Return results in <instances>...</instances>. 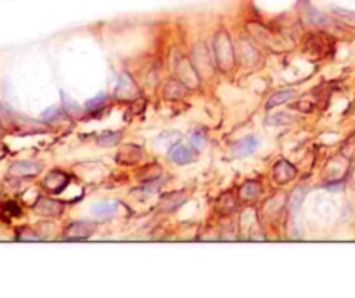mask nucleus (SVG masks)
Returning <instances> with one entry per match:
<instances>
[{"mask_svg": "<svg viewBox=\"0 0 355 298\" xmlns=\"http://www.w3.org/2000/svg\"><path fill=\"white\" fill-rule=\"evenodd\" d=\"M307 192H308V188L303 184L298 186V188H295L293 191H291V196H289V206H291V210L293 212L300 210V206H301V203H303Z\"/></svg>", "mask_w": 355, "mask_h": 298, "instance_id": "20", "label": "nucleus"}, {"mask_svg": "<svg viewBox=\"0 0 355 298\" xmlns=\"http://www.w3.org/2000/svg\"><path fill=\"white\" fill-rule=\"evenodd\" d=\"M260 144V139L256 135H248V137H243L239 142H236L232 146V155L236 158H245V156H249L251 153H255V149L258 147Z\"/></svg>", "mask_w": 355, "mask_h": 298, "instance_id": "12", "label": "nucleus"}, {"mask_svg": "<svg viewBox=\"0 0 355 298\" xmlns=\"http://www.w3.org/2000/svg\"><path fill=\"white\" fill-rule=\"evenodd\" d=\"M118 210V203L116 201H99L92 205V212L99 217H109V215H114Z\"/></svg>", "mask_w": 355, "mask_h": 298, "instance_id": "19", "label": "nucleus"}, {"mask_svg": "<svg viewBox=\"0 0 355 298\" xmlns=\"http://www.w3.org/2000/svg\"><path fill=\"white\" fill-rule=\"evenodd\" d=\"M295 177H297V168L289 162H286V160H279L274 165V168H272V179L279 186L288 184L289 181H293Z\"/></svg>", "mask_w": 355, "mask_h": 298, "instance_id": "6", "label": "nucleus"}, {"mask_svg": "<svg viewBox=\"0 0 355 298\" xmlns=\"http://www.w3.org/2000/svg\"><path fill=\"white\" fill-rule=\"evenodd\" d=\"M168 158L172 160L173 163H177V165H187V163L194 162L196 153L192 151L189 146H184V144L177 142L168 151Z\"/></svg>", "mask_w": 355, "mask_h": 298, "instance_id": "10", "label": "nucleus"}, {"mask_svg": "<svg viewBox=\"0 0 355 298\" xmlns=\"http://www.w3.org/2000/svg\"><path fill=\"white\" fill-rule=\"evenodd\" d=\"M262 194V184L256 181H248L239 188V199L243 201H255Z\"/></svg>", "mask_w": 355, "mask_h": 298, "instance_id": "17", "label": "nucleus"}, {"mask_svg": "<svg viewBox=\"0 0 355 298\" xmlns=\"http://www.w3.org/2000/svg\"><path fill=\"white\" fill-rule=\"evenodd\" d=\"M186 201V194L184 192H166L160 201V210L161 212H175L179 206L184 205Z\"/></svg>", "mask_w": 355, "mask_h": 298, "instance_id": "14", "label": "nucleus"}, {"mask_svg": "<svg viewBox=\"0 0 355 298\" xmlns=\"http://www.w3.org/2000/svg\"><path fill=\"white\" fill-rule=\"evenodd\" d=\"M68 182H70L68 173L59 172V170H52V172L44 179V188L49 189L51 192H54V194H57V192L64 191Z\"/></svg>", "mask_w": 355, "mask_h": 298, "instance_id": "9", "label": "nucleus"}, {"mask_svg": "<svg viewBox=\"0 0 355 298\" xmlns=\"http://www.w3.org/2000/svg\"><path fill=\"white\" fill-rule=\"evenodd\" d=\"M291 122V116L288 113H275L267 118V125H288Z\"/></svg>", "mask_w": 355, "mask_h": 298, "instance_id": "26", "label": "nucleus"}, {"mask_svg": "<svg viewBox=\"0 0 355 298\" xmlns=\"http://www.w3.org/2000/svg\"><path fill=\"white\" fill-rule=\"evenodd\" d=\"M303 7H301V18L305 19L307 23H310V25H315V26H329L333 25V21H331L329 16H326L324 12L317 11L315 7H312L310 4H308L307 0H303Z\"/></svg>", "mask_w": 355, "mask_h": 298, "instance_id": "7", "label": "nucleus"}, {"mask_svg": "<svg viewBox=\"0 0 355 298\" xmlns=\"http://www.w3.org/2000/svg\"><path fill=\"white\" fill-rule=\"evenodd\" d=\"M106 101H108V97L104 96V94H99L97 97L88 99L87 103H85V109L90 111V113H97V111H101L104 106H106Z\"/></svg>", "mask_w": 355, "mask_h": 298, "instance_id": "23", "label": "nucleus"}, {"mask_svg": "<svg viewBox=\"0 0 355 298\" xmlns=\"http://www.w3.org/2000/svg\"><path fill=\"white\" fill-rule=\"evenodd\" d=\"M180 140V134L179 132H165V134H161L160 137L156 139V144L158 146H161V144H166L165 147H173L177 142Z\"/></svg>", "mask_w": 355, "mask_h": 298, "instance_id": "24", "label": "nucleus"}, {"mask_svg": "<svg viewBox=\"0 0 355 298\" xmlns=\"http://www.w3.org/2000/svg\"><path fill=\"white\" fill-rule=\"evenodd\" d=\"M246 28H248L251 37L255 38L258 44L265 45L267 49H272V51H282V49H284V44H282V40L277 37V33L272 31L271 28H267L265 25H262V23L249 21Z\"/></svg>", "mask_w": 355, "mask_h": 298, "instance_id": "2", "label": "nucleus"}, {"mask_svg": "<svg viewBox=\"0 0 355 298\" xmlns=\"http://www.w3.org/2000/svg\"><path fill=\"white\" fill-rule=\"evenodd\" d=\"M61 99H62V108H64V111H66L68 114H77L82 111V106L78 103H75L73 99H71L70 96H66L64 92H61Z\"/></svg>", "mask_w": 355, "mask_h": 298, "instance_id": "25", "label": "nucleus"}, {"mask_svg": "<svg viewBox=\"0 0 355 298\" xmlns=\"http://www.w3.org/2000/svg\"><path fill=\"white\" fill-rule=\"evenodd\" d=\"M213 61L223 73H229L236 64V49L225 29H218L213 37Z\"/></svg>", "mask_w": 355, "mask_h": 298, "instance_id": "1", "label": "nucleus"}, {"mask_svg": "<svg viewBox=\"0 0 355 298\" xmlns=\"http://www.w3.org/2000/svg\"><path fill=\"white\" fill-rule=\"evenodd\" d=\"M5 212H9L12 217H18V215H21V208H19L16 201H9L7 205H5Z\"/></svg>", "mask_w": 355, "mask_h": 298, "instance_id": "30", "label": "nucleus"}, {"mask_svg": "<svg viewBox=\"0 0 355 298\" xmlns=\"http://www.w3.org/2000/svg\"><path fill=\"white\" fill-rule=\"evenodd\" d=\"M42 172V163L38 162H16L9 166L12 177H31Z\"/></svg>", "mask_w": 355, "mask_h": 298, "instance_id": "11", "label": "nucleus"}, {"mask_svg": "<svg viewBox=\"0 0 355 298\" xmlns=\"http://www.w3.org/2000/svg\"><path fill=\"white\" fill-rule=\"evenodd\" d=\"M333 14L336 16L341 23H345L347 26L355 28V11H347V9L333 7Z\"/></svg>", "mask_w": 355, "mask_h": 298, "instance_id": "21", "label": "nucleus"}, {"mask_svg": "<svg viewBox=\"0 0 355 298\" xmlns=\"http://www.w3.org/2000/svg\"><path fill=\"white\" fill-rule=\"evenodd\" d=\"M175 75L189 88H198L199 83H201V75L198 73L192 61H189L184 55H179V61L175 63Z\"/></svg>", "mask_w": 355, "mask_h": 298, "instance_id": "3", "label": "nucleus"}, {"mask_svg": "<svg viewBox=\"0 0 355 298\" xmlns=\"http://www.w3.org/2000/svg\"><path fill=\"white\" fill-rule=\"evenodd\" d=\"M5 118H7V111H5V108L0 103V122H4Z\"/></svg>", "mask_w": 355, "mask_h": 298, "instance_id": "31", "label": "nucleus"}, {"mask_svg": "<svg viewBox=\"0 0 355 298\" xmlns=\"http://www.w3.org/2000/svg\"><path fill=\"white\" fill-rule=\"evenodd\" d=\"M35 212L38 215H44V217H59L64 212V205L61 201H57V199L40 198L37 205H35Z\"/></svg>", "mask_w": 355, "mask_h": 298, "instance_id": "8", "label": "nucleus"}, {"mask_svg": "<svg viewBox=\"0 0 355 298\" xmlns=\"http://www.w3.org/2000/svg\"><path fill=\"white\" fill-rule=\"evenodd\" d=\"M142 156V149L136 144H127V146L121 147V151L118 153V162L120 163H127V165H132V163H137Z\"/></svg>", "mask_w": 355, "mask_h": 298, "instance_id": "16", "label": "nucleus"}, {"mask_svg": "<svg viewBox=\"0 0 355 298\" xmlns=\"http://www.w3.org/2000/svg\"><path fill=\"white\" fill-rule=\"evenodd\" d=\"M236 210H238V199H236V196L231 191L223 192L218 198V201H217V212L220 215H232Z\"/></svg>", "mask_w": 355, "mask_h": 298, "instance_id": "15", "label": "nucleus"}, {"mask_svg": "<svg viewBox=\"0 0 355 298\" xmlns=\"http://www.w3.org/2000/svg\"><path fill=\"white\" fill-rule=\"evenodd\" d=\"M191 144L196 147V149H201L205 146V134L203 132H192L191 134Z\"/></svg>", "mask_w": 355, "mask_h": 298, "instance_id": "28", "label": "nucleus"}, {"mask_svg": "<svg viewBox=\"0 0 355 298\" xmlns=\"http://www.w3.org/2000/svg\"><path fill=\"white\" fill-rule=\"evenodd\" d=\"M95 232V224L87 220H78V222H71L66 229H64V240L68 241H80V240H87Z\"/></svg>", "mask_w": 355, "mask_h": 298, "instance_id": "4", "label": "nucleus"}, {"mask_svg": "<svg viewBox=\"0 0 355 298\" xmlns=\"http://www.w3.org/2000/svg\"><path fill=\"white\" fill-rule=\"evenodd\" d=\"M57 116H59V109L55 106H51L49 109H45L44 113H42V120H45V122H52V120H55Z\"/></svg>", "mask_w": 355, "mask_h": 298, "instance_id": "29", "label": "nucleus"}, {"mask_svg": "<svg viewBox=\"0 0 355 298\" xmlns=\"http://www.w3.org/2000/svg\"><path fill=\"white\" fill-rule=\"evenodd\" d=\"M120 139L121 135L118 132H104L103 135H99L95 139V142L103 147H109V146H116V144L120 142Z\"/></svg>", "mask_w": 355, "mask_h": 298, "instance_id": "22", "label": "nucleus"}, {"mask_svg": "<svg viewBox=\"0 0 355 298\" xmlns=\"http://www.w3.org/2000/svg\"><path fill=\"white\" fill-rule=\"evenodd\" d=\"M192 64H194V68L198 70V73L205 75H212L213 71V61L212 57H210L208 54V47H206L205 44H196L194 49H192Z\"/></svg>", "mask_w": 355, "mask_h": 298, "instance_id": "5", "label": "nucleus"}, {"mask_svg": "<svg viewBox=\"0 0 355 298\" xmlns=\"http://www.w3.org/2000/svg\"><path fill=\"white\" fill-rule=\"evenodd\" d=\"M18 240L19 241H38V240H42V236L35 234L31 229H23V231L18 234Z\"/></svg>", "mask_w": 355, "mask_h": 298, "instance_id": "27", "label": "nucleus"}, {"mask_svg": "<svg viewBox=\"0 0 355 298\" xmlns=\"http://www.w3.org/2000/svg\"><path fill=\"white\" fill-rule=\"evenodd\" d=\"M295 90L293 88H282V90H277L274 96H271V99L267 101V109H272V108L279 106V104H284L286 101H289L291 97H295Z\"/></svg>", "mask_w": 355, "mask_h": 298, "instance_id": "18", "label": "nucleus"}, {"mask_svg": "<svg viewBox=\"0 0 355 298\" xmlns=\"http://www.w3.org/2000/svg\"><path fill=\"white\" fill-rule=\"evenodd\" d=\"M187 88L189 87L186 83H182L179 78H172V80H168L163 85V96L166 99H182L187 94Z\"/></svg>", "mask_w": 355, "mask_h": 298, "instance_id": "13", "label": "nucleus"}]
</instances>
